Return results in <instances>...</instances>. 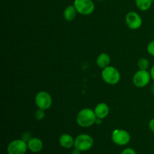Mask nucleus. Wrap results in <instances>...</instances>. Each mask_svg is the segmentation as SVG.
I'll return each mask as SVG.
<instances>
[{"label":"nucleus","instance_id":"f257e3e1","mask_svg":"<svg viewBox=\"0 0 154 154\" xmlns=\"http://www.w3.org/2000/svg\"><path fill=\"white\" fill-rule=\"evenodd\" d=\"M96 119L97 117L95 114L94 110L90 108H84L77 114L76 122L81 127L87 128L94 125L96 123Z\"/></svg>","mask_w":154,"mask_h":154},{"label":"nucleus","instance_id":"f03ea898","mask_svg":"<svg viewBox=\"0 0 154 154\" xmlns=\"http://www.w3.org/2000/svg\"><path fill=\"white\" fill-rule=\"evenodd\" d=\"M102 78L106 84L115 85L120 82L121 76L120 72L116 68L109 66L102 70Z\"/></svg>","mask_w":154,"mask_h":154},{"label":"nucleus","instance_id":"7ed1b4c3","mask_svg":"<svg viewBox=\"0 0 154 154\" xmlns=\"http://www.w3.org/2000/svg\"><path fill=\"white\" fill-rule=\"evenodd\" d=\"M93 143V138L90 135L87 134H81L75 138L74 147L81 151H87L92 148Z\"/></svg>","mask_w":154,"mask_h":154},{"label":"nucleus","instance_id":"20e7f679","mask_svg":"<svg viewBox=\"0 0 154 154\" xmlns=\"http://www.w3.org/2000/svg\"><path fill=\"white\" fill-rule=\"evenodd\" d=\"M74 6L81 15H90L95 10L94 2L92 0H75Z\"/></svg>","mask_w":154,"mask_h":154},{"label":"nucleus","instance_id":"39448f33","mask_svg":"<svg viewBox=\"0 0 154 154\" xmlns=\"http://www.w3.org/2000/svg\"><path fill=\"white\" fill-rule=\"evenodd\" d=\"M35 102L38 108L45 111L49 109L52 105V97L48 92L40 91L36 94Z\"/></svg>","mask_w":154,"mask_h":154},{"label":"nucleus","instance_id":"423d86ee","mask_svg":"<svg viewBox=\"0 0 154 154\" xmlns=\"http://www.w3.org/2000/svg\"><path fill=\"white\" fill-rule=\"evenodd\" d=\"M151 78V75L147 70H139L134 75L132 82L136 87L142 88L148 85Z\"/></svg>","mask_w":154,"mask_h":154},{"label":"nucleus","instance_id":"0eeeda50","mask_svg":"<svg viewBox=\"0 0 154 154\" xmlns=\"http://www.w3.org/2000/svg\"><path fill=\"white\" fill-rule=\"evenodd\" d=\"M28 150L27 142L23 139H16L9 143L7 147L8 154H25Z\"/></svg>","mask_w":154,"mask_h":154},{"label":"nucleus","instance_id":"6e6552de","mask_svg":"<svg viewBox=\"0 0 154 154\" xmlns=\"http://www.w3.org/2000/svg\"><path fill=\"white\" fill-rule=\"evenodd\" d=\"M111 139L115 144L119 146H124L130 141V134L124 129H117L113 131Z\"/></svg>","mask_w":154,"mask_h":154},{"label":"nucleus","instance_id":"1a4fd4ad","mask_svg":"<svg viewBox=\"0 0 154 154\" xmlns=\"http://www.w3.org/2000/svg\"><path fill=\"white\" fill-rule=\"evenodd\" d=\"M126 23L131 29H138L142 25V19L138 13L130 11L126 16Z\"/></svg>","mask_w":154,"mask_h":154},{"label":"nucleus","instance_id":"9d476101","mask_svg":"<svg viewBox=\"0 0 154 154\" xmlns=\"http://www.w3.org/2000/svg\"><path fill=\"white\" fill-rule=\"evenodd\" d=\"M109 106L105 102L99 103L94 108V112L96 117L99 119H102V120L109 114Z\"/></svg>","mask_w":154,"mask_h":154},{"label":"nucleus","instance_id":"9b49d317","mask_svg":"<svg viewBox=\"0 0 154 154\" xmlns=\"http://www.w3.org/2000/svg\"><path fill=\"white\" fill-rule=\"evenodd\" d=\"M28 150L32 153H38L43 149V142L38 138H31L27 141Z\"/></svg>","mask_w":154,"mask_h":154},{"label":"nucleus","instance_id":"f8f14e48","mask_svg":"<svg viewBox=\"0 0 154 154\" xmlns=\"http://www.w3.org/2000/svg\"><path fill=\"white\" fill-rule=\"evenodd\" d=\"M59 142L61 147L66 149H70L75 145V139L69 134H63L60 136Z\"/></svg>","mask_w":154,"mask_h":154},{"label":"nucleus","instance_id":"ddd939ff","mask_svg":"<svg viewBox=\"0 0 154 154\" xmlns=\"http://www.w3.org/2000/svg\"><path fill=\"white\" fill-rule=\"evenodd\" d=\"M110 63H111V57L106 53L100 54L96 59V64L99 68L102 69L109 66Z\"/></svg>","mask_w":154,"mask_h":154},{"label":"nucleus","instance_id":"4468645a","mask_svg":"<svg viewBox=\"0 0 154 154\" xmlns=\"http://www.w3.org/2000/svg\"><path fill=\"white\" fill-rule=\"evenodd\" d=\"M78 11H77L75 7L73 5H69L66 7V8L63 12V17L64 19L67 21H72L76 17V15Z\"/></svg>","mask_w":154,"mask_h":154},{"label":"nucleus","instance_id":"2eb2a0df","mask_svg":"<svg viewBox=\"0 0 154 154\" xmlns=\"http://www.w3.org/2000/svg\"><path fill=\"white\" fill-rule=\"evenodd\" d=\"M135 5L142 11L149 10L153 5V0H135Z\"/></svg>","mask_w":154,"mask_h":154},{"label":"nucleus","instance_id":"dca6fc26","mask_svg":"<svg viewBox=\"0 0 154 154\" xmlns=\"http://www.w3.org/2000/svg\"><path fill=\"white\" fill-rule=\"evenodd\" d=\"M138 67L139 70H147L150 67V62L146 58H141L138 61Z\"/></svg>","mask_w":154,"mask_h":154},{"label":"nucleus","instance_id":"f3484780","mask_svg":"<svg viewBox=\"0 0 154 154\" xmlns=\"http://www.w3.org/2000/svg\"><path fill=\"white\" fill-rule=\"evenodd\" d=\"M35 117L36 120H43V119L45 117V110H42V109H40V108H38V109L35 111Z\"/></svg>","mask_w":154,"mask_h":154},{"label":"nucleus","instance_id":"a211bd4d","mask_svg":"<svg viewBox=\"0 0 154 154\" xmlns=\"http://www.w3.org/2000/svg\"><path fill=\"white\" fill-rule=\"evenodd\" d=\"M147 51L150 56L154 57V40L151 41L147 47Z\"/></svg>","mask_w":154,"mask_h":154},{"label":"nucleus","instance_id":"6ab92c4d","mask_svg":"<svg viewBox=\"0 0 154 154\" xmlns=\"http://www.w3.org/2000/svg\"><path fill=\"white\" fill-rule=\"evenodd\" d=\"M121 154H137L135 150L132 148H126L122 151Z\"/></svg>","mask_w":154,"mask_h":154},{"label":"nucleus","instance_id":"aec40b11","mask_svg":"<svg viewBox=\"0 0 154 154\" xmlns=\"http://www.w3.org/2000/svg\"><path fill=\"white\" fill-rule=\"evenodd\" d=\"M148 126L149 129H150V131L154 132V118L151 119V120H150V122H149L148 123Z\"/></svg>","mask_w":154,"mask_h":154},{"label":"nucleus","instance_id":"412c9836","mask_svg":"<svg viewBox=\"0 0 154 154\" xmlns=\"http://www.w3.org/2000/svg\"><path fill=\"white\" fill-rule=\"evenodd\" d=\"M150 73V75H151V78L154 81V65L151 67Z\"/></svg>","mask_w":154,"mask_h":154},{"label":"nucleus","instance_id":"4be33fe9","mask_svg":"<svg viewBox=\"0 0 154 154\" xmlns=\"http://www.w3.org/2000/svg\"><path fill=\"white\" fill-rule=\"evenodd\" d=\"M81 150H78V149H77V148H75V149H74L73 150H72V154H81Z\"/></svg>","mask_w":154,"mask_h":154},{"label":"nucleus","instance_id":"5701e85b","mask_svg":"<svg viewBox=\"0 0 154 154\" xmlns=\"http://www.w3.org/2000/svg\"><path fill=\"white\" fill-rule=\"evenodd\" d=\"M102 123V119H99V118H97L96 119V123L97 125H99V124H101V123Z\"/></svg>","mask_w":154,"mask_h":154},{"label":"nucleus","instance_id":"b1692460","mask_svg":"<svg viewBox=\"0 0 154 154\" xmlns=\"http://www.w3.org/2000/svg\"><path fill=\"white\" fill-rule=\"evenodd\" d=\"M151 91H152V93H153V95H154V83H153V85H152V87H151Z\"/></svg>","mask_w":154,"mask_h":154},{"label":"nucleus","instance_id":"393cba45","mask_svg":"<svg viewBox=\"0 0 154 154\" xmlns=\"http://www.w3.org/2000/svg\"><path fill=\"white\" fill-rule=\"evenodd\" d=\"M153 4H154V0H153Z\"/></svg>","mask_w":154,"mask_h":154},{"label":"nucleus","instance_id":"a878e982","mask_svg":"<svg viewBox=\"0 0 154 154\" xmlns=\"http://www.w3.org/2000/svg\"><path fill=\"white\" fill-rule=\"evenodd\" d=\"M98 1H102V0H98Z\"/></svg>","mask_w":154,"mask_h":154}]
</instances>
